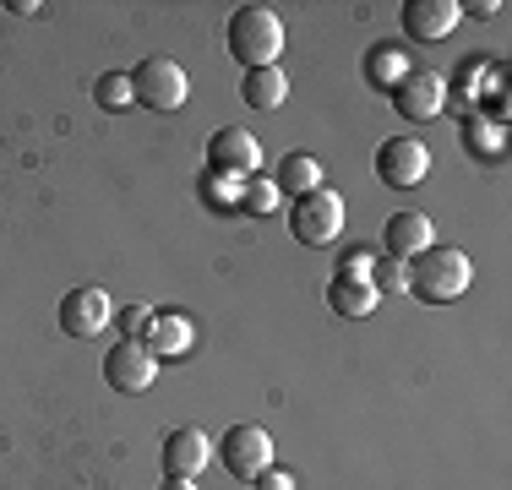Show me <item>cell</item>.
<instances>
[{
	"instance_id": "cell-24",
	"label": "cell",
	"mask_w": 512,
	"mask_h": 490,
	"mask_svg": "<svg viewBox=\"0 0 512 490\" xmlns=\"http://www.w3.org/2000/svg\"><path fill=\"white\" fill-rule=\"evenodd\" d=\"M148 305H126V311H120L115 316V322H120V333H126V338H142V327H148Z\"/></svg>"
},
{
	"instance_id": "cell-16",
	"label": "cell",
	"mask_w": 512,
	"mask_h": 490,
	"mask_svg": "<svg viewBox=\"0 0 512 490\" xmlns=\"http://www.w3.org/2000/svg\"><path fill=\"white\" fill-rule=\"evenodd\" d=\"M409 71L414 66H409V55L398 44H376L371 55H365V82H371V88H382V93H393Z\"/></svg>"
},
{
	"instance_id": "cell-10",
	"label": "cell",
	"mask_w": 512,
	"mask_h": 490,
	"mask_svg": "<svg viewBox=\"0 0 512 490\" xmlns=\"http://www.w3.org/2000/svg\"><path fill=\"white\" fill-rule=\"evenodd\" d=\"M404 33L414 44H436V39H447V33L458 28V17H463V6L458 0H404Z\"/></svg>"
},
{
	"instance_id": "cell-15",
	"label": "cell",
	"mask_w": 512,
	"mask_h": 490,
	"mask_svg": "<svg viewBox=\"0 0 512 490\" xmlns=\"http://www.w3.org/2000/svg\"><path fill=\"white\" fill-rule=\"evenodd\" d=\"M376 300H382V294H376L371 284H360V278H333V284H327V305H333V316H349V322L371 316Z\"/></svg>"
},
{
	"instance_id": "cell-3",
	"label": "cell",
	"mask_w": 512,
	"mask_h": 490,
	"mask_svg": "<svg viewBox=\"0 0 512 490\" xmlns=\"http://www.w3.org/2000/svg\"><path fill=\"white\" fill-rule=\"evenodd\" d=\"M131 93H137L142 109L175 115V109L186 104V71H180L169 55H148V60H137V71H131Z\"/></svg>"
},
{
	"instance_id": "cell-1",
	"label": "cell",
	"mask_w": 512,
	"mask_h": 490,
	"mask_svg": "<svg viewBox=\"0 0 512 490\" xmlns=\"http://www.w3.org/2000/svg\"><path fill=\"white\" fill-rule=\"evenodd\" d=\"M229 55H235L246 71L278 66V55H284V22H278V11L240 6L235 17H229Z\"/></svg>"
},
{
	"instance_id": "cell-25",
	"label": "cell",
	"mask_w": 512,
	"mask_h": 490,
	"mask_svg": "<svg viewBox=\"0 0 512 490\" xmlns=\"http://www.w3.org/2000/svg\"><path fill=\"white\" fill-rule=\"evenodd\" d=\"M251 485H256V490H295V474H284V469H267V474H256Z\"/></svg>"
},
{
	"instance_id": "cell-19",
	"label": "cell",
	"mask_w": 512,
	"mask_h": 490,
	"mask_svg": "<svg viewBox=\"0 0 512 490\" xmlns=\"http://www.w3.org/2000/svg\"><path fill=\"white\" fill-rule=\"evenodd\" d=\"M93 98H99V109H131L137 104V93H131V71H104L99 82H93Z\"/></svg>"
},
{
	"instance_id": "cell-20",
	"label": "cell",
	"mask_w": 512,
	"mask_h": 490,
	"mask_svg": "<svg viewBox=\"0 0 512 490\" xmlns=\"http://www.w3.org/2000/svg\"><path fill=\"white\" fill-rule=\"evenodd\" d=\"M284 202V191L273 186V180H246V186H240V207H246V213H273V207Z\"/></svg>"
},
{
	"instance_id": "cell-17",
	"label": "cell",
	"mask_w": 512,
	"mask_h": 490,
	"mask_svg": "<svg viewBox=\"0 0 512 490\" xmlns=\"http://www.w3.org/2000/svg\"><path fill=\"white\" fill-rule=\"evenodd\" d=\"M240 98H246L251 109H278L289 98V77L278 66H256V71H246V82H240Z\"/></svg>"
},
{
	"instance_id": "cell-22",
	"label": "cell",
	"mask_w": 512,
	"mask_h": 490,
	"mask_svg": "<svg viewBox=\"0 0 512 490\" xmlns=\"http://www.w3.org/2000/svg\"><path fill=\"white\" fill-rule=\"evenodd\" d=\"M371 267H376L371 251H349L344 262H338V278H360V284H371Z\"/></svg>"
},
{
	"instance_id": "cell-2",
	"label": "cell",
	"mask_w": 512,
	"mask_h": 490,
	"mask_svg": "<svg viewBox=\"0 0 512 490\" xmlns=\"http://www.w3.org/2000/svg\"><path fill=\"white\" fill-rule=\"evenodd\" d=\"M469 278H474V267H469V256H463L458 245H431V251H420L414 267H409V289L420 294L425 305L458 300V294L469 289Z\"/></svg>"
},
{
	"instance_id": "cell-21",
	"label": "cell",
	"mask_w": 512,
	"mask_h": 490,
	"mask_svg": "<svg viewBox=\"0 0 512 490\" xmlns=\"http://www.w3.org/2000/svg\"><path fill=\"white\" fill-rule=\"evenodd\" d=\"M371 289H376V294L409 289V262H398V256H387V262H376V267H371Z\"/></svg>"
},
{
	"instance_id": "cell-23",
	"label": "cell",
	"mask_w": 512,
	"mask_h": 490,
	"mask_svg": "<svg viewBox=\"0 0 512 490\" xmlns=\"http://www.w3.org/2000/svg\"><path fill=\"white\" fill-rule=\"evenodd\" d=\"M463 137H469V153H502V142H496V131H485L480 120H469V131H463Z\"/></svg>"
},
{
	"instance_id": "cell-14",
	"label": "cell",
	"mask_w": 512,
	"mask_h": 490,
	"mask_svg": "<svg viewBox=\"0 0 512 490\" xmlns=\"http://www.w3.org/2000/svg\"><path fill=\"white\" fill-rule=\"evenodd\" d=\"M142 343H148L153 360H164V354H180L191 343V322L180 311H153L148 327H142Z\"/></svg>"
},
{
	"instance_id": "cell-13",
	"label": "cell",
	"mask_w": 512,
	"mask_h": 490,
	"mask_svg": "<svg viewBox=\"0 0 512 490\" xmlns=\"http://www.w3.org/2000/svg\"><path fill=\"white\" fill-rule=\"evenodd\" d=\"M382 240H387V256H398V262H409V256L431 251L436 245V229L425 213H393L382 224Z\"/></svg>"
},
{
	"instance_id": "cell-18",
	"label": "cell",
	"mask_w": 512,
	"mask_h": 490,
	"mask_svg": "<svg viewBox=\"0 0 512 490\" xmlns=\"http://www.w3.org/2000/svg\"><path fill=\"white\" fill-rule=\"evenodd\" d=\"M273 186L278 191H295V196H306L322 186V164L306 153H284V164H278V175H273Z\"/></svg>"
},
{
	"instance_id": "cell-4",
	"label": "cell",
	"mask_w": 512,
	"mask_h": 490,
	"mask_svg": "<svg viewBox=\"0 0 512 490\" xmlns=\"http://www.w3.org/2000/svg\"><path fill=\"white\" fill-rule=\"evenodd\" d=\"M289 229H295L300 245H333L338 229H344V196L316 186L306 196H295V213H289Z\"/></svg>"
},
{
	"instance_id": "cell-6",
	"label": "cell",
	"mask_w": 512,
	"mask_h": 490,
	"mask_svg": "<svg viewBox=\"0 0 512 490\" xmlns=\"http://www.w3.org/2000/svg\"><path fill=\"white\" fill-rule=\"evenodd\" d=\"M371 169H376V180H382V186L414 191L425 180V169H431V153H425V142H414V137H387L382 147H376Z\"/></svg>"
},
{
	"instance_id": "cell-5",
	"label": "cell",
	"mask_w": 512,
	"mask_h": 490,
	"mask_svg": "<svg viewBox=\"0 0 512 490\" xmlns=\"http://www.w3.org/2000/svg\"><path fill=\"white\" fill-rule=\"evenodd\" d=\"M218 463H224L235 480H256V474L273 469V436L262 431V425H229L224 436H218Z\"/></svg>"
},
{
	"instance_id": "cell-8",
	"label": "cell",
	"mask_w": 512,
	"mask_h": 490,
	"mask_svg": "<svg viewBox=\"0 0 512 490\" xmlns=\"http://www.w3.org/2000/svg\"><path fill=\"white\" fill-rule=\"evenodd\" d=\"M109 322H115V305H109V294L99 284H82L60 300V327H66L71 338H93V333H104Z\"/></svg>"
},
{
	"instance_id": "cell-9",
	"label": "cell",
	"mask_w": 512,
	"mask_h": 490,
	"mask_svg": "<svg viewBox=\"0 0 512 490\" xmlns=\"http://www.w3.org/2000/svg\"><path fill=\"white\" fill-rule=\"evenodd\" d=\"M256 164H262V147H256V137L240 131V126H224L213 142H207V169H213V175L246 180Z\"/></svg>"
},
{
	"instance_id": "cell-11",
	"label": "cell",
	"mask_w": 512,
	"mask_h": 490,
	"mask_svg": "<svg viewBox=\"0 0 512 490\" xmlns=\"http://www.w3.org/2000/svg\"><path fill=\"white\" fill-rule=\"evenodd\" d=\"M393 104L404 109L409 120H436L442 104H447V82L436 77V71H409V77L393 88Z\"/></svg>"
},
{
	"instance_id": "cell-27",
	"label": "cell",
	"mask_w": 512,
	"mask_h": 490,
	"mask_svg": "<svg viewBox=\"0 0 512 490\" xmlns=\"http://www.w3.org/2000/svg\"><path fill=\"white\" fill-rule=\"evenodd\" d=\"M164 490H197V480H175V474H164Z\"/></svg>"
},
{
	"instance_id": "cell-7",
	"label": "cell",
	"mask_w": 512,
	"mask_h": 490,
	"mask_svg": "<svg viewBox=\"0 0 512 490\" xmlns=\"http://www.w3.org/2000/svg\"><path fill=\"white\" fill-rule=\"evenodd\" d=\"M153 376H158V360L148 354V343L142 338H120L115 349L104 354V382L115 387V392H148L153 387Z\"/></svg>"
},
{
	"instance_id": "cell-12",
	"label": "cell",
	"mask_w": 512,
	"mask_h": 490,
	"mask_svg": "<svg viewBox=\"0 0 512 490\" xmlns=\"http://www.w3.org/2000/svg\"><path fill=\"white\" fill-rule=\"evenodd\" d=\"M207 458H213V441H207L202 431H169L164 441V474H175V480H197V474L207 469Z\"/></svg>"
},
{
	"instance_id": "cell-26",
	"label": "cell",
	"mask_w": 512,
	"mask_h": 490,
	"mask_svg": "<svg viewBox=\"0 0 512 490\" xmlns=\"http://www.w3.org/2000/svg\"><path fill=\"white\" fill-rule=\"evenodd\" d=\"M463 11H474V17H496V11H502V0H480V6H463Z\"/></svg>"
}]
</instances>
